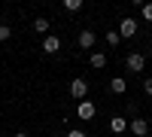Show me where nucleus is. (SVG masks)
<instances>
[{
	"mask_svg": "<svg viewBox=\"0 0 152 137\" xmlns=\"http://www.w3.org/2000/svg\"><path fill=\"white\" fill-rule=\"evenodd\" d=\"M76 43H79L82 49H91V46H94V34H91V31H79V37H76Z\"/></svg>",
	"mask_w": 152,
	"mask_h": 137,
	"instance_id": "8",
	"label": "nucleus"
},
{
	"mask_svg": "<svg viewBox=\"0 0 152 137\" xmlns=\"http://www.w3.org/2000/svg\"><path fill=\"white\" fill-rule=\"evenodd\" d=\"M67 137H85V131H79V128H73V131H67Z\"/></svg>",
	"mask_w": 152,
	"mask_h": 137,
	"instance_id": "17",
	"label": "nucleus"
},
{
	"mask_svg": "<svg viewBox=\"0 0 152 137\" xmlns=\"http://www.w3.org/2000/svg\"><path fill=\"white\" fill-rule=\"evenodd\" d=\"M34 31H37V34H46V31H49V18H43V15L34 18Z\"/></svg>",
	"mask_w": 152,
	"mask_h": 137,
	"instance_id": "10",
	"label": "nucleus"
},
{
	"mask_svg": "<svg viewBox=\"0 0 152 137\" xmlns=\"http://www.w3.org/2000/svg\"><path fill=\"white\" fill-rule=\"evenodd\" d=\"M15 137H28V134H24V131H18V134H15Z\"/></svg>",
	"mask_w": 152,
	"mask_h": 137,
	"instance_id": "18",
	"label": "nucleus"
},
{
	"mask_svg": "<svg viewBox=\"0 0 152 137\" xmlns=\"http://www.w3.org/2000/svg\"><path fill=\"white\" fill-rule=\"evenodd\" d=\"M143 92L152 97V76H149V79H143Z\"/></svg>",
	"mask_w": 152,
	"mask_h": 137,
	"instance_id": "16",
	"label": "nucleus"
},
{
	"mask_svg": "<svg viewBox=\"0 0 152 137\" xmlns=\"http://www.w3.org/2000/svg\"><path fill=\"white\" fill-rule=\"evenodd\" d=\"M58 49H61V40H58V37H46V40H43V52H46V55H55Z\"/></svg>",
	"mask_w": 152,
	"mask_h": 137,
	"instance_id": "7",
	"label": "nucleus"
},
{
	"mask_svg": "<svg viewBox=\"0 0 152 137\" xmlns=\"http://www.w3.org/2000/svg\"><path fill=\"white\" fill-rule=\"evenodd\" d=\"M119 40H122L119 31H110V34H107V43H110V46H119Z\"/></svg>",
	"mask_w": 152,
	"mask_h": 137,
	"instance_id": "15",
	"label": "nucleus"
},
{
	"mask_svg": "<svg viewBox=\"0 0 152 137\" xmlns=\"http://www.w3.org/2000/svg\"><path fill=\"white\" fill-rule=\"evenodd\" d=\"M140 12H143L146 21H152V3H140Z\"/></svg>",
	"mask_w": 152,
	"mask_h": 137,
	"instance_id": "13",
	"label": "nucleus"
},
{
	"mask_svg": "<svg viewBox=\"0 0 152 137\" xmlns=\"http://www.w3.org/2000/svg\"><path fill=\"white\" fill-rule=\"evenodd\" d=\"M110 128L116 131V134L128 131V116H113V119H110Z\"/></svg>",
	"mask_w": 152,
	"mask_h": 137,
	"instance_id": "6",
	"label": "nucleus"
},
{
	"mask_svg": "<svg viewBox=\"0 0 152 137\" xmlns=\"http://www.w3.org/2000/svg\"><path fill=\"white\" fill-rule=\"evenodd\" d=\"M76 113H79V119H94V104L91 101H79V107H76Z\"/></svg>",
	"mask_w": 152,
	"mask_h": 137,
	"instance_id": "5",
	"label": "nucleus"
},
{
	"mask_svg": "<svg viewBox=\"0 0 152 137\" xmlns=\"http://www.w3.org/2000/svg\"><path fill=\"white\" fill-rule=\"evenodd\" d=\"M9 34H12L9 24H0V43H6V40H9Z\"/></svg>",
	"mask_w": 152,
	"mask_h": 137,
	"instance_id": "14",
	"label": "nucleus"
},
{
	"mask_svg": "<svg viewBox=\"0 0 152 137\" xmlns=\"http://www.w3.org/2000/svg\"><path fill=\"white\" fill-rule=\"evenodd\" d=\"M128 128H131V134H134V137H146V134H149V122L137 116V119H131V122H128Z\"/></svg>",
	"mask_w": 152,
	"mask_h": 137,
	"instance_id": "3",
	"label": "nucleus"
},
{
	"mask_svg": "<svg viewBox=\"0 0 152 137\" xmlns=\"http://www.w3.org/2000/svg\"><path fill=\"white\" fill-rule=\"evenodd\" d=\"M137 34V21L131 18V15H125L122 21H119V37H134Z\"/></svg>",
	"mask_w": 152,
	"mask_h": 137,
	"instance_id": "4",
	"label": "nucleus"
},
{
	"mask_svg": "<svg viewBox=\"0 0 152 137\" xmlns=\"http://www.w3.org/2000/svg\"><path fill=\"white\" fill-rule=\"evenodd\" d=\"M91 67H97V70L107 67V55H104V52H94V55H91Z\"/></svg>",
	"mask_w": 152,
	"mask_h": 137,
	"instance_id": "11",
	"label": "nucleus"
},
{
	"mask_svg": "<svg viewBox=\"0 0 152 137\" xmlns=\"http://www.w3.org/2000/svg\"><path fill=\"white\" fill-rule=\"evenodd\" d=\"M146 67V55L143 52H131L128 58H125V70H131V73H143Z\"/></svg>",
	"mask_w": 152,
	"mask_h": 137,
	"instance_id": "1",
	"label": "nucleus"
},
{
	"mask_svg": "<svg viewBox=\"0 0 152 137\" xmlns=\"http://www.w3.org/2000/svg\"><path fill=\"white\" fill-rule=\"evenodd\" d=\"M70 95L76 97V101H85V95H88V82H85V79H79V76H76V79L70 82Z\"/></svg>",
	"mask_w": 152,
	"mask_h": 137,
	"instance_id": "2",
	"label": "nucleus"
},
{
	"mask_svg": "<svg viewBox=\"0 0 152 137\" xmlns=\"http://www.w3.org/2000/svg\"><path fill=\"white\" fill-rule=\"evenodd\" d=\"M110 89H113V92H116V95H125V92H128V82H125L122 76H116V79H113V82H110Z\"/></svg>",
	"mask_w": 152,
	"mask_h": 137,
	"instance_id": "9",
	"label": "nucleus"
},
{
	"mask_svg": "<svg viewBox=\"0 0 152 137\" xmlns=\"http://www.w3.org/2000/svg\"><path fill=\"white\" fill-rule=\"evenodd\" d=\"M64 9L67 12H79L82 9V0H64Z\"/></svg>",
	"mask_w": 152,
	"mask_h": 137,
	"instance_id": "12",
	"label": "nucleus"
}]
</instances>
